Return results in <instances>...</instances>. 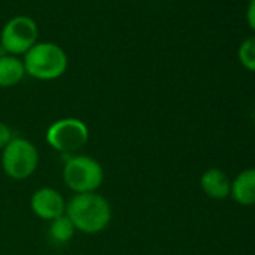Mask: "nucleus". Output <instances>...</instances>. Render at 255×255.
I'll return each instance as SVG.
<instances>
[{
    "label": "nucleus",
    "instance_id": "nucleus-8",
    "mask_svg": "<svg viewBox=\"0 0 255 255\" xmlns=\"http://www.w3.org/2000/svg\"><path fill=\"white\" fill-rule=\"evenodd\" d=\"M203 192L213 200H225L231 192V180L221 168H207L200 177Z\"/></svg>",
    "mask_w": 255,
    "mask_h": 255
},
{
    "label": "nucleus",
    "instance_id": "nucleus-4",
    "mask_svg": "<svg viewBox=\"0 0 255 255\" xmlns=\"http://www.w3.org/2000/svg\"><path fill=\"white\" fill-rule=\"evenodd\" d=\"M38 165L39 152L36 146L23 137H14L2 150V168L14 180L29 179L38 170Z\"/></svg>",
    "mask_w": 255,
    "mask_h": 255
},
{
    "label": "nucleus",
    "instance_id": "nucleus-5",
    "mask_svg": "<svg viewBox=\"0 0 255 255\" xmlns=\"http://www.w3.org/2000/svg\"><path fill=\"white\" fill-rule=\"evenodd\" d=\"M45 141L60 153H74L89 141V128L81 119L63 117L48 126Z\"/></svg>",
    "mask_w": 255,
    "mask_h": 255
},
{
    "label": "nucleus",
    "instance_id": "nucleus-3",
    "mask_svg": "<svg viewBox=\"0 0 255 255\" xmlns=\"http://www.w3.org/2000/svg\"><path fill=\"white\" fill-rule=\"evenodd\" d=\"M63 180L75 194L96 192L104 182V168L92 156L72 155L63 165Z\"/></svg>",
    "mask_w": 255,
    "mask_h": 255
},
{
    "label": "nucleus",
    "instance_id": "nucleus-13",
    "mask_svg": "<svg viewBox=\"0 0 255 255\" xmlns=\"http://www.w3.org/2000/svg\"><path fill=\"white\" fill-rule=\"evenodd\" d=\"M12 138H14V135H12L11 128L6 123L0 122V150H3L11 143Z\"/></svg>",
    "mask_w": 255,
    "mask_h": 255
},
{
    "label": "nucleus",
    "instance_id": "nucleus-7",
    "mask_svg": "<svg viewBox=\"0 0 255 255\" xmlns=\"http://www.w3.org/2000/svg\"><path fill=\"white\" fill-rule=\"evenodd\" d=\"M30 209L38 218L44 221H53L65 215L66 201L57 189L44 186L33 192L30 198Z\"/></svg>",
    "mask_w": 255,
    "mask_h": 255
},
{
    "label": "nucleus",
    "instance_id": "nucleus-2",
    "mask_svg": "<svg viewBox=\"0 0 255 255\" xmlns=\"http://www.w3.org/2000/svg\"><path fill=\"white\" fill-rule=\"evenodd\" d=\"M26 74L41 81L60 78L68 69L65 50L54 42H36L23 59Z\"/></svg>",
    "mask_w": 255,
    "mask_h": 255
},
{
    "label": "nucleus",
    "instance_id": "nucleus-10",
    "mask_svg": "<svg viewBox=\"0 0 255 255\" xmlns=\"http://www.w3.org/2000/svg\"><path fill=\"white\" fill-rule=\"evenodd\" d=\"M26 75L24 63L17 56H0V87H14L23 81Z\"/></svg>",
    "mask_w": 255,
    "mask_h": 255
},
{
    "label": "nucleus",
    "instance_id": "nucleus-11",
    "mask_svg": "<svg viewBox=\"0 0 255 255\" xmlns=\"http://www.w3.org/2000/svg\"><path fill=\"white\" fill-rule=\"evenodd\" d=\"M75 233V228L66 215H62L53 221H50L48 234L56 243H68Z\"/></svg>",
    "mask_w": 255,
    "mask_h": 255
},
{
    "label": "nucleus",
    "instance_id": "nucleus-9",
    "mask_svg": "<svg viewBox=\"0 0 255 255\" xmlns=\"http://www.w3.org/2000/svg\"><path fill=\"white\" fill-rule=\"evenodd\" d=\"M230 197L240 206H255V168H246L231 180Z\"/></svg>",
    "mask_w": 255,
    "mask_h": 255
},
{
    "label": "nucleus",
    "instance_id": "nucleus-12",
    "mask_svg": "<svg viewBox=\"0 0 255 255\" xmlns=\"http://www.w3.org/2000/svg\"><path fill=\"white\" fill-rule=\"evenodd\" d=\"M237 57L240 65L251 72H255V35L246 38L239 50H237Z\"/></svg>",
    "mask_w": 255,
    "mask_h": 255
},
{
    "label": "nucleus",
    "instance_id": "nucleus-14",
    "mask_svg": "<svg viewBox=\"0 0 255 255\" xmlns=\"http://www.w3.org/2000/svg\"><path fill=\"white\" fill-rule=\"evenodd\" d=\"M248 8H246V23L249 29L255 35V0H248Z\"/></svg>",
    "mask_w": 255,
    "mask_h": 255
},
{
    "label": "nucleus",
    "instance_id": "nucleus-6",
    "mask_svg": "<svg viewBox=\"0 0 255 255\" xmlns=\"http://www.w3.org/2000/svg\"><path fill=\"white\" fill-rule=\"evenodd\" d=\"M39 29L36 21L29 15L12 17L0 33V47L6 54L24 56L38 42Z\"/></svg>",
    "mask_w": 255,
    "mask_h": 255
},
{
    "label": "nucleus",
    "instance_id": "nucleus-1",
    "mask_svg": "<svg viewBox=\"0 0 255 255\" xmlns=\"http://www.w3.org/2000/svg\"><path fill=\"white\" fill-rule=\"evenodd\" d=\"M65 215L75 230L86 234H98L111 222V206L101 194H75L66 203Z\"/></svg>",
    "mask_w": 255,
    "mask_h": 255
}]
</instances>
